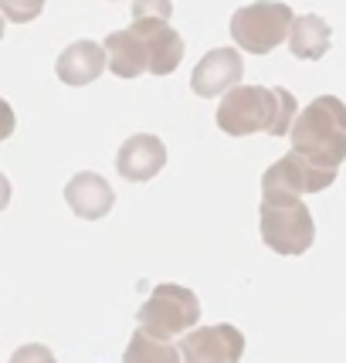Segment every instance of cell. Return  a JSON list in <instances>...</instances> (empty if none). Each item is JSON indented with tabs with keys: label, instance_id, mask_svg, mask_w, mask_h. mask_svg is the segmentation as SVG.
<instances>
[{
	"label": "cell",
	"instance_id": "1",
	"mask_svg": "<svg viewBox=\"0 0 346 363\" xmlns=\"http://www.w3.org/2000/svg\"><path fill=\"white\" fill-rule=\"evenodd\" d=\"M296 116H299V106H296V95L289 89L238 85L221 99L218 129H224L228 136H252V133L289 136Z\"/></svg>",
	"mask_w": 346,
	"mask_h": 363
},
{
	"label": "cell",
	"instance_id": "2",
	"mask_svg": "<svg viewBox=\"0 0 346 363\" xmlns=\"http://www.w3.org/2000/svg\"><path fill=\"white\" fill-rule=\"evenodd\" d=\"M292 150L309 157L316 167L340 170L346 160V102L336 95H319L292 123Z\"/></svg>",
	"mask_w": 346,
	"mask_h": 363
},
{
	"label": "cell",
	"instance_id": "3",
	"mask_svg": "<svg viewBox=\"0 0 346 363\" xmlns=\"http://www.w3.org/2000/svg\"><path fill=\"white\" fill-rule=\"evenodd\" d=\"M292 24H296V14H292L289 4H282V0H258V4H248V7L235 11L231 38L248 55H268L282 41H289Z\"/></svg>",
	"mask_w": 346,
	"mask_h": 363
},
{
	"label": "cell",
	"instance_id": "4",
	"mask_svg": "<svg viewBox=\"0 0 346 363\" xmlns=\"http://www.w3.org/2000/svg\"><path fill=\"white\" fill-rule=\"evenodd\" d=\"M262 241L275 255H302L313 248L316 224L302 201H262Z\"/></svg>",
	"mask_w": 346,
	"mask_h": 363
},
{
	"label": "cell",
	"instance_id": "5",
	"mask_svg": "<svg viewBox=\"0 0 346 363\" xmlns=\"http://www.w3.org/2000/svg\"><path fill=\"white\" fill-rule=\"evenodd\" d=\"M201 319V302L184 285L163 282L153 289V296L140 306V326L153 336L170 340L177 333H190Z\"/></svg>",
	"mask_w": 346,
	"mask_h": 363
},
{
	"label": "cell",
	"instance_id": "6",
	"mask_svg": "<svg viewBox=\"0 0 346 363\" xmlns=\"http://www.w3.org/2000/svg\"><path fill=\"white\" fill-rule=\"evenodd\" d=\"M336 180V170L316 167L299 150L275 160L262 177V201H299L302 194H319Z\"/></svg>",
	"mask_w": 346,
	"mask_h": 363
},
{
	"label": "cell",
	"instance_id": "7",
	"mask_svg": "<svg viewBox=\"0 0 346 363\" xmlns=\"http://www.w3.org/2000/svg\"><path fill=\"white\" fill-rule=\"evenodd\" d=\"M184 353V363H238L245 357V336L231 326H194L177 343Z\"/></svg>",
	"mask_w": 346,
	"mask_h": 363
},
{
	"label": "cell",
	"instance_id": "8",
	"mask_svg": "<svg viewBox=\"0 0 346 363\" xmlns=\"http://www.w3.org/2000/svg\"><path fill=\"white\" fill-rule=\"evenodd\" d=\"M241 72H245V62L235 48H214L197 62L194 75H190V89L201 99H214L221 92H231L241 82Z\"/></svg>",
	"mask_w": 346,
	"mask_h": 363
},
{
	"label": "cell",
	"instance_id": "9",
	"mask_svg": "<svg viewBox=\"0 0 346 363\" xmlns=\"http://www.w3.org/2000/svg\"><path fill=\"white\" fill-rule=\"evenodd\" d=\"M167 167V146L160 136L153 133H136L123 143L119 157H116V170L123 180H133V184H146L153 180Z\"/></svg>",
	"mask_w": 346,
	"mask_h": 363
},
{
	"label": "cell",
	"instance_id": "10",
	"mask_svg": "<svg viewBox=\"0 0 346 363\" xmlns=\"http://www.w3.org/2000/svg\"><path fill=\"white\" fill-rule=\"evenodd\" d=\"M133 28L150 45V72L153 75H173L180 68V62H184V38L173 31L167 21H160V17L133 21Z\"/></svg>",
	"mask_w": 346,
	"mask_h": 363
},
{
	"label": "cell",
	"instance_id": "11",
	"mask_svg": "<svg viewBox=\"0 0 346 363\" xmlns=\"http://www.w3.org/2000/svg\"><path fill=\"white\" fill-rule=\"evenodd\" d=\"M65 201H68V207H72L75 218H82V221H99V218H106V214L112 211L116 194H112V187L99 174L85 170V174L68 180Z\"/></svg>",
	"mask_w": 346,
	"mask_h": 363
},
{
	"label": "cell",
	"instance_id": "12",
	"mask_svg": "<svg viewBox=\"0 0 346 363\" xmlns=\"http://www.w3.org/2000/svg\"><path fill=\"white\" fill-rule=\"evenodd\" d=\"M109 65V51L99 41H75L58 55V79L65 85H89Z\"/></svg>",
	"mask_w": 346,
	"mask_h": 363
},
{
	"label": "cell",
	"instance_id": "13",
	"mask_svg": "<svg viewBox=\"0 0 346 363\" xmlns=\"http://www.w3.org/2000/svg\"><path fill=\"white\" fill-rule=\"evenodd\" d=\"M106 51H109V72L119 79H136L143 72H150V45L136 28L112 31L106 38Z\"/></svg>",
	"mask_w": 346,
	"mask_h": 363
},
{
	"label": "cell",
	"instance_id": "14",
	"mask_svg": "<svg viewBox=\"0 0 346 363\" xmlns=\"http://www.w3.org/2000/svg\"><path fill=\"white\" fill-rule=\"evenodd\" d=\"M330 24L319 14H302L296 17L292 24V34H289V51L299 58V62H316L330 51Z\"/></svg>",
	"mask_w": 346,
	"mask_h": 363
},
{
	"label": "cell",
	"instance_id": "15",
	"mask_svg": "<svg viewBox=\"0 0 346 363\" xmlns=\"http://www.w3.org/2000/svg\"><path fill=\"white\" fill-rule=\"evenodd\" d=\"M123 360L126 363H184V353H180V347H173L170 340L153 336V333H146L140 326V333H133Z\"/></svg>",
	"mask_w": 346,
	"mask_h": 363
},
{
	"label": "cell",
	"instance_id": "16",
	"mask_svg": "<svg viewBox=\"0 0 346 363\" xmlns=\"http://www.w3.org/2000/svg\"><path fill=\"white\" fill-rule=\"evenodd\" d=\"M0 7L11 24H28L45 11V0H0Z\"/></svg>",
	"mask_w": 346,
	"mask_h": 363
},
{
	"label": "cell",
	"instance_id": "17",
	"mask_svg": "<svg viewBox=\"0 0 346 363\" xmlns=\"http://www.w3.org/2000/svg\"><path fill=\"white\" fill-rule=\"evenodd\" d=\"M173 0H133V21H146V17H160L170 21Z\"/></svg>",
	"mask_w": 346,
	"mask_h": 363
},
{
	"label": "cell",
	"instance_id": "18",
	"mask_svg": "<svg viewBox=\"0 0 346 363\" xmlns=\"http://www.w3.org/2000/svg\"><path fill=\"white\" fill-rule=\"evenodd\" d=\"M11 363H58V360H55V353H51L48 347H41V343H28V347L14 350Z\"/></svg>",
	"mask_w": 346,
	"mask_h": 363
}]
</instances>
